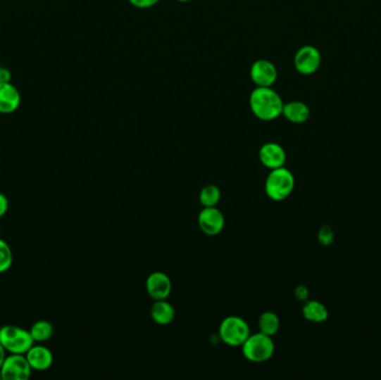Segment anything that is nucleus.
I'll use <instances>...</instances> for the list:
<instances>
[{
	"mask_svg": "<svg viewBox=\"0 0 381 380\" xmlns=\"http://www.w3.org/2000/svg\"><path fill=\"white\" fill-rule=\"evenodd\" d=\"M251 112L260 121H275L282 115V97L272 87H256L249 97Z\"/></svg>",
	"mask_w": 381,
	"mask_h": 380,
	"instance_id": "f257e3e1",
	"label": "nucleus"
},
{
	"mask_svg": "<svg viewBox=\"0 0 381 380\" xmlns=\"http://www.w3.org/2000/svg\"><path fill=\"white\" fill-rule=\"evenodd\" d=\"M294 183L292 172L285 169V166L271 170L266 179V193L273 201H283L294 192Z\"/></svg>",
	"mask_w": 381,
	"mask_h": 380,
	"instance_id": "f03ea898",
	"label": "nucleus"
},
{
	"mask_svg": "<svg viewBox=\"0 0 381 380\" xmlns=\"http://www.w3.org/2000/svg\"><path fill=\"white\" fill-rule=\"evenodd\" d=\"M0 343L9 353L26 355L35 341L32 339L30 330L13 324H6L0 328Z\"/></svg>",
	"mask_w": 381,
	"mask_h": 380,
	"instance_id": "7ed1b4c3",
	"label": "nucleus"
},
{
	"mask_svg": "<svg viewBox=\"0 0 381 380\" xmlns=\"http://www.w3.org/2000/svg\"><path fill=\"white\" fill-rule=\"evenodd\" d=\"M242 353L249 362L256 364L268 362L275 353V343L270 336L258 332L249 336L242 345Z\"/></svg>",
	"mask_w": 381,
	"mask_h": 380,
	"instance_id": "20e7f679",
	"label": "nucleus"
},
{
	"mask_svg": "<svg viewBox=\"0 0 381 380\" xmlns=\"http://www.w3.org/2000/svg\"><path fill=\"white\" fill-rule=\"evenodd\" d=\"M250 335L249 324L240 317H227L220 324V338L230 347H242Z\"/></svg>",
	"mask_w": 381,
	"mask_h": 380,
	"instance_id": "39448f33",
	"label": "nucleus"
},
{
	"mask_svg": "<svg viewBox=\"0 0 381 380\" xmlns=\"http://www.w3.org/2000/svg\"><path fill=\"white\" fill-rule=\"evenodd\" d=\"M32 370L26 355L9 353L0 368V377L4 380H27L30 379Z\"/></svg>",
	"mask_w": 381,
	"mask_h": 380,
	"instance_id": "423d86ee",
	"label": "nucleus"
},
{
	"mask_svg": "<svg viewBox=\"0 0 381 380\" xmlns=\"http://www.w3.org/2000/svg\"><path fill=\"white\" fill-rule=\"evenodd\" d=\"M323 62V56L315 46L304 45L296 51L294 65L296 72L304 76L313 75Z\"/></svg>",
	"mask_w": 381,
	"mask_h": 380,
	"instance_id": "0eeeda50",
	"label": "nucleus"
},
{
	"mask_svg": "<svg viewBox=\"0 0 381 380\" xmlns=\"http://www.w3.org/2000/svg\"><path fill=\"white\" fill-rule=\"evenodd\" d=\"M250 77L256 87H272L277 80V70L268 59H258L251 65Z\"/></svg>",
	"mask_w": 381,
	"mask_h": 380,
	"instance_id": "6e6552de",
	"label": "nucleus"
},
{
	"mask_svg": "<svg viewBox=\"0 0 381 380\" xmlns=\"http://www.w3.org/2000/svg\"><path fill=\"white\" fill-rule=\"evenodd\" d=\"M199 225L203 233L208 236H216L223 230L225 219L223 213L216 206L204 208L199 215Z\"/></svg>",
	"mask_w": 381,
	"mask_h": 380,
	"instance_id": "1a4fd4ad",
	"label": "nucleus"
},
{
	"mask_svg": "<svg viewBox=\"0 0 381 380\" xmlns=\"http://www.w3.org/2000/svg\"><path fill=\"white\" fill-rule=\"evenodd\" d=\"M258 158L267 169L275 170L285 166L287 153L280 144L269 142L262 145L258 151Z\"/></svg>",
	"mask_w": 381,
	"mask_h": 380,
	"instance_id": "9d476101",
	"label": "nucleus"
},
{
	"mask_svg": "<svg viewBox=\"0 0 381 380\" xmlns=\"http://www.w3.org/2000/svg\"><path fill=\"white\" fill-rule=\"evenodd\" d=\"M146 290L153 300H166L172 291L171 279L164 272H153L146 280Z\"/></svg>",
	"mask_w": 381,
	"mask_h": 380,
	"instance_id": "9b49d317",
	"label": "nucleus"
},
{
	"mask_svg": "<svg viewBox=\"0 0 381 380\" xmlns=\"http://www.w3.org/2000/svg\"><path fill=\"white\" fill-rule=\"evenodd\" d=\"M22 104L20 91L11 82L0 83V114L16 112Z\"/></svg>",
	"mask_w": 381,
	"mask_h": 380,
	"instance_id": "f8f14e48",
	"label": "nucleus"
},
{
	"mask_svg": "<svg viewBox=\"0 0 381 380\" xmlns=\"http://www.w3.org/2000/svg\"><path fill=\"white\" fill-rule=\"evenodd\" d=\"M26 357L32 370L38 372L49 369L54 362L53 353L43 345L34 343L32 348L27 351Z\"/></svg>",
	"mask_w": 381,
	"mask_h": 380,
	"instance_id": "ddd939ff",
	"label": "nucleus"
},
{
	"mask_svg": "<svg viewBox=\"0 0 381 380\" xmlns=\"http://www.w3.org/2000/svg\"><path fill=\"white\" fill-rule=\"evenodd\" d=\"M309 106L301 101H292L283 105L282 115L294 124H304L310 118Z\"/></svg>",
	"mask_w": 381,
	"mask_h": 380,
	"instance_id": "4468645a",
	"label": "nucleus"
},
{
	"mask_svg": "<svg viewBox=\"0 0 381 380\" xmlns=\"http://www.w3.org/2000/svg\"><path fill=\"white\" fill-rule=\"evenodd\" d=\"M151 317L156 324L166 326L171 324L175 318V310L173 305L165 300H156L151 308Z\"/></svg>",
	"mask_w": 381,
	"mask_h": 380,
	"instance_id": "2eb2a0df",
	"label": "nucleus"
},
{
	"mask_svg": "<svg viewBox=\"0 0 381 380\" xmlns=\"http://www.w3.org/2000/svg\"><path fill=\"white\" fill-rule=\"evenodd\" d=\"M302 315L306 320L313 324H321L329 318L328 309L317 300H307L302 308Z\"/></svg>",
	"mask_w": 381,
	"mask_h": 380,
	"instance_id": "dca6fc26",
	"label": "nucleus"
},
{
	"mask_svg": "<svg viewBox=\"0 0 381 380\" xmlns=\"http://www.w3.org/2000/svg\"><path fill=\"white\" fill-rule=\"evenodd\" d=\"M258 329L264 335L272 337L280 329V319L275 312H271V311L262 313L260 318H258Z\"/></svg>",
	"mask_w": 381,
	"mask_h": 380,
	"instance_id": "f3484780",
	"label": "nucleus"
},
{
	"mask_svg": "<svg viewBox=\"0 0 381 380\" xmlns=\"http://www.w3.org/2000/svg\"><path fill=\"white\" fill-rule=\"evenodd\" d=\"M30 335L35 343H45L54 335V326L47 320H38L30 329Z\"/></svg>",
	"mask_w": 381,
	"mask_h": 380,
	"instance_id": "a211bd4d",
	"label": "nucleus"
},
{
	"mask_svg": "<svg viewBox=\"0 0 381 380\" xmlns=\"http://www.w3.org/2000/svg\"><path fill=\"white\" fill-rule=\"evenodd\" d=\"M221 198V191L216 185H206L200 193V202L204 208H214Z\"/></svg>",
	"mask_w": 381,
	"mask_h": 380,
	"instance_id": "6ab92c4d",
	"label": "nucleus"
},
{
	"mask_svg": "<svg viewBox=\"0 0 381 380\" xmlns=\"http://www.w3.org/2000/svg\"><path fill=\"white\" fill-rule=\"evenodd\" d=\"M13 251L7 242L0 239V273L6 272L13 265Z\"/></svg>",
	"mask_w": 381,
	"mask_h": 380,
	"instance_id": "aec40b11",
	"label": "nucleus"
},
{
	"mask_svg": "<svg viewBox=\"0 0 381 380\" xmlns=\"http://www.w3.org/2000/svg\"><path fill=\"white\" fill-rule=\"evenodd\" d=\"M335 240V233L329 225H323L318 232V241L323 246H329L333 243Z\"/></svg>",
	"mask_w": 381,
	"mask_h": 380,
	"instance_id": "412c9836",
	"label": "nucleus"
},
{
	"mask_svg": "<svg viewBox=\"0 0 381 380\" xmlns=\"http://www.w3.org/2000/svg\"><path fill=\"white\" fill-rule=\"evenodd\" d=\"M161 0H128L133 7L139 9H149L158 5Z\"/></svg>",
	"mask_w": 381,
	"mask_h": 380,
	"instance_id": "4be33fe9",
	"label": "nucleus"
},
{
	"mask_svg": "<svg viewBox=\"0 0 381 380\" xmlns=\"http://www.w3.org/2000/svg\"><path fill=\"white\" fill-rule=\"evenodd\" d=\"M294 297H296V299L299 300V301H304V303H306V301L309 299V290H308L307 286H296V290H294Z\"/></svg>",
	"mask_w": 381,
	"mask_h": 380,
	"instance_id": "5701e85b",
	"label": "nucleus"
},
{
	"mask_svg": "<svg viewBox=\"0 0 381 380\" xmlns=\"http://www.w3.org/2000/svg\"><path fill=\"white\" fill-rule=\"evenodd\" d=\"M9 208L8 198L0 192V217H3L4 215L7 213Z\"/></svg>",
	"mask_w": 381,
	"mask_h": 380,
	"instance_id": "b1692460",
	"label": "nucleus"
},
{
	"mask_svg": "<svg viewBox=\"0 0 381 380\" xmlns=\"http://www.w3.org/2000/svg\"><path fill=\"white\" fill-rule=\"evenodd\" d=\"M11 77H13V76H11V70L0 64V83L11 82Z\"/></svg>",
	"mask_w": 381,
	"mask_h": 380,
	"instance_id": "393cba45",
	"label": "nucleus"
},
{
	"mask_svg": "<svg viewBox=\"0 0 381 380\" xmlns=\"http://www.w3.org/2000/svg\"><path fill=\"white\" fill-rule=\"evenodd\" d=\"M6 353H7V350H6L5 347L0 343V368L3 366L4 360H5L6 356H7Z\"/></svg>",
	"mask_w": 381,
	"mask_h": 380,
	"instance_id": "a878e982",
	"label": "nucleus"
},
{
	"mask_svg": "<svg viewBox=\"0 0 381 380\" xmlns=\"http://www.w3.org/2000/svg\"><path fill=\"white\" fill-rule=\"evenodd\" d=\"M176 1H179V3L182 4H187L189 3V1H192V0H176Z\"/></svg>",
	"mask_w": 381,
	"mask_h": 380,
	"instance_id": "bb28decb",
	"label": "nucleus"
},
{
	"mask_svg": "<svg viewBox=\"0 0 381 380\" xmlns=\"http://www.w3.org/2000/svg\"><path fill=\"white\" fill-rule=\"evenodd\" d=\"M0 233H1V225H0Z\"/></svg>",
	"mask_w": 381,
	"mask_h": 380,
	"instance_id": "cd10ccee",
	"label": "nucleus"
}]
</instances>
